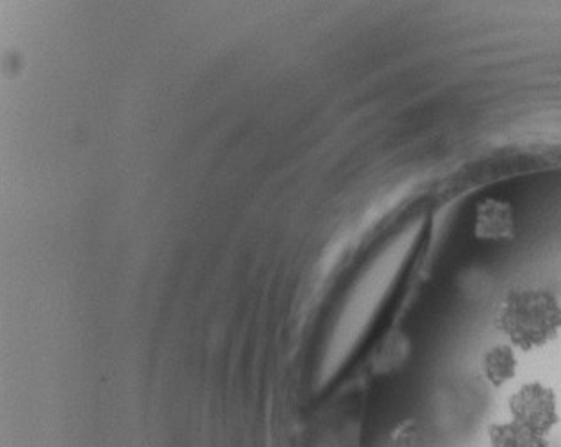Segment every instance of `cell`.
<instances>
[{"instance_id": "4", "label": "cell", "mask_w": 561, "mask_h": 447, "mask_svg": "<svg viewBox=\"0 0 561 447\" xmlns=\"http://www.w3.org/2000/svg\"><path fill=\"white\" fill-rule=\"evenodd\" d=\"M483 375L494 387H501L515 377L517 359L511 346H496L483 355Z\"/></svg>"}, {"instance_id": "1", "label": "cell", "mask_w": 561, "mask_h": 447, "mask_svg": "<svg viewBox=\"0 0 561 447\" xmlns=\"http://www.w3.org/2000/svg\"><path fill=\"white\" fill-rule=\"evenodd\" d=\"M497 326L515 346L540 348L561 329L560 302L546 289H517L501 302Z\"/></svg>"}, {"instance_id": "3", "label": "cell", "mask_w": 561, "mask_h": 447, "mask_svg": "<svg viewBox=\"0 0 561 447\" xmlns=\"http://www.w3.org/2000/svg\"><path fill=\"white\" fill-rule=\"evenodd\" d=\"M489 438L492 447H549L546 435L535 434L515 421L494 424L489 429Z\"/></svg>"}, {"instance_id": "5", "label": "cell", "mask_w": 561, "mask_h": 447, "mask_svg": "<svg viewBox=\"0 0 561 447\" xmlns=\"http://www.w3.org/2000/svg\"><path fill=\"white\" fill-rule=\"evenodd\" d=\"M512 217L508 206L496 200L485 203L478 211V234L480 237L497 238L511 233Z\"/></svg>"}, {"instance_id": "2", "label": "cell", "mask_w": 561, "mask_h": 447, "mask_svg": "<svg viewBox=\"0 0 561 447\" xmlns=\"http://www.w3.org/2000/svg\"><path fill=\"white\" fill-rule=\"evenodd\" d=\"M511 412L512 421L548 437L558 423L557 397L542 383H529L511 398Z\"/></svg>"}]
</instances>
